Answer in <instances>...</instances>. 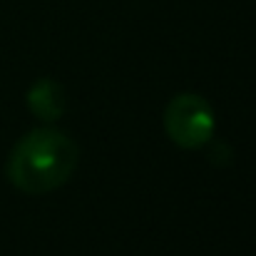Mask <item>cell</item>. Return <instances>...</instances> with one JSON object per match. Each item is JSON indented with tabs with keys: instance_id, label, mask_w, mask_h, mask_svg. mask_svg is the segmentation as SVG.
Instances as JSON below:
<instances>
[{
	"instance_id": "6da1fadb",
	"label": "cell",
	"mask_w": 256,
	"mask_h": 256,
	"mask_svg": "<svg viewBox=\"0 0 256 256\" xmlns=\"http://www.w3.org/2000/svg\"><path fill=\"white\" fill-rule=\"evenodd\" d=\"M80 162V147L60 130H32L12 147L5 174L22 194H48L62 186Z\"/></svg>"
},
{
	"instance_id": "7a4b0ae2",
	"label": "cell",
	"mask_w": 256,
	"mask_h": 256,
	"mask_svg": "<svg viewBox=\"0 0 256 256\" xmlns=\"http://www.w3.org/2000/svg\"><path fill=\"white\" fill-rule=\"evenodd\" d=\"M216 120L212 104L196 92H182L164 110V132L184 150L204 147L214 134Z\"/></svg>"
},
{
	"instance_id": "3957f363",
	"label": "cell",
	"mask_w": 256,
	"mask_h": 256,
	"mask_svg": "<svg viewBox=\"0 0 256 256\" xmlns=\"http://www.w3.org/2000/svg\"><path fill=\"white\" fill-rule=\"evenodd\" d=\"M28 107L35 117H40L42 122H55L65 114V104H68V97H65V87L60 85L58 80H50V78H42L38 80L35 85L28 90Z\"/></svg>"
}]
</instances>
